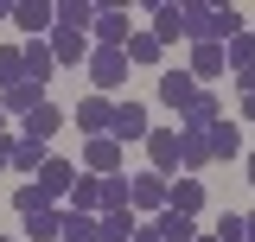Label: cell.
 Here are the masks:
<instances>
[{
    "label": "cell",
    "instance_id": "1",
    "mask_svg": "<svg viewBox=\"0 0 255 242\" xmlns=\"http://www.w3.org/2000/svg\"><path fill=\"white\" fill-rule=\"evenodd\" d=\"M90 83H96V96L122 90V83H128V51H109V45H96V51H90Z\"/></svg>",
    "mask_w": 255,
    "mask_h": 242
},
{
    "label": "cell",
    "instance_id": "2",
    "mask_svg": "<svg viewBox=\"0 0 255 242\" xmlns=\"http://www.w3.org/2000/svg\"><path fill=\"white\" fill-rule=\"evenodd\" d=\"M96 45H109V51H128V38H134V19H128V6H96Z\"/></svg>",
    "mask_w": 255,
    "mask_h": 242
},
{
    "label": "cell",
    "instance_id": "3",
    "mask_svg": "<svg viewBox=\"0 0 255 242\" xmlns=\"http://www.w3.org/2000/svg\"><path fill=\"white\" fill-rule=\"evenodd\" d=\"M109 127H115V102H109V96H83V102H77V134H83V140H102Z\"/></svg>",
    "mask_w": 255,
    "mask_h": 242
},
{
    "label": "cell",
    "instance_id": "4",
    "mask_svg": "<svg viewBox=\"0 0 255 242\" xmlns=\"http://www.w3.org/2000/svg\"><path fill=\"white\" fill-rule=\"evenodd\" d=\"M166 185L172 179H159V172H134L128 179V211L140 217V211H166Z\"/></svg>",
    "mask_w": 255,
    "mask_h": 242
},
{
    "label": "cell",
    "instance_id": "5",
    "mask_svg": "<svg viewBox=\"0 0 255 242\" xmlns=\"http://www.w3.org/2000/svg\"><path fill=\"white\" fill-rule=\"evenodd\" d=\"M90 32H77V26H51V58L64 64V70H77V64H90Z\"/></svg>",
    "mask_w": 255,
    "mask_h": 242
},
{
    "label": "cell",
    "instance_id": "6",
    "mask_svg": "<svg viewBox=\"0 0 255 242\" xmlns=\"http://www.w3.org/2000/svg\"><path fill=\"white\" fill-rule=\"evenodd\" d=\"M83 172H96V179H115V172H122V140H115V134L83 140Z\"/></svg>",
    "mask_w": 255,
    "mask_h": 242
},
{
    "label": "cell",
    "instance_id": "7",
    "mask_svg": "<svg viewBox=\"0 0 255 242\" xmlns=\"http://www.w3.org/2000/svg\"><path fill=\"white\" fill-rule=\"evenodd\" d=\"M109 134H115V140H140V147H147V134H153V121H147V102H115V127H109Z\"/></svg>",
    "mask_w": 255,
    "mask_h": 242
},
{
    "label": "cell",
    "instance_id": "8",
    "mask_svg": "<svg viewBox=\"0 0 255 242\" xmlns=\"http://www.w3.org/2000/svg\"><path fill=\"white\" fill-rule=\"evenodd\" d=\"M13 26L26 32V38H38V32L58 26V6L51 0H13Z\"/></svg>",
    "mask_w": 255,
    "mask_h": 242
},
{
    "label": "cell",
    "instance_id": "9",
    "mask_svg": "<svg viewBox=\"0 0 255 242\" xmlns=\"http://www.w3.org/2000/svg\"><path fill=\"white\" fill-rule=\"evenodd\" d=\"M147 159H153L159 179H172V166H179V127H153L147 134Z\"/></svg>",
    "mask_w": 255,
    "mask_h": 242
},
{
    "label": "cell",
    "instance_id": "10",
    "mask_svg": "<svg viewBox=\"0 0 255 242\" xmlns=\"http://www.w3.org/2000/svg\"><path fill=\"white\" fill-rule=\"evenodd\" d=\"M19 64H26V83H51V70H58L51 38H26V45H19Z\"/></svg>",
    "mask_w": 255,
    "mask_h": 242
},
{
    "label": "cell",
    "instance_id": "11",
    "mask_svg": "<svg viewBox=\"0 0 255 242\" xmlns=\"http://www.w3.org/2000/svg\"><path fill=\"white\" fill-rule=\"evenodd\" d=\"M32 185H38V191H45V198L58 204V198H70V185H77V166H70V159H45Z\"/></svg>",
    "mask_w": 255,
    "mask_h": 242
},
{
    "label": "cell",
    "instance_id": "12",
    "mask_svg": "<svg viewBox=\"0 0 255 242\" xmlns=\"http://www.w3.org/2000/svg\"><path fill=\"white\" fill-rule=\"evenodd\" d=\"M191 96H198V77H191V70H166V77H159V102H166V109H179V115H185Z\"/></svg>",
    "mask_w": 255,
    "mask_h": 242
},
{
    "label": "cell",
    "instance_id": "13",
    "mask_svg": "<svg viewBox=\"0 0 255 242\" xmlns=\"http://www.w3.org/2000/svg\"><path fill=\"white\" fill-rule=\"evenodd\" d=\"M166 211L198 217V211H204V179H172V185H166Z\"/></svg>",
    "mask_w": 255,
    "mask_h": 242
},
{
    "label": "cell",
    "instance_id": "14",
    "mask_svg": "<svg viewBox=\"0 0 255 242\" xmlns=\"http://www.w3.org/2000/svg\"><path fill=\"white\" fill-rule=\"evenodd\" d=\"M211 121H223V102H217L211 90H198V96H191V109L179 115V127H185V134H204Z\"/></svg>",
    "mask_w": 255,
    "mask_h": 242
},
{
    "label": "cell",
    "instance_id": "15",
    "mask_svg": "<svg viewBox=\"0 0 255 242\" xmlns=\"http://www.w3.org/2000/svg\"><path fill=\"white\" fill-rule=\"evenodd\" d=\"M159 38V45H172V38H185V0H179V6H172V0H159L153 6V26H147Z\"/></svg>",
    "mask_w": 255,
    "mask_h": 242
},
{
    "label": "cell",
    "instance_id": "16",
    "mask_svg": "<svg viewBox=\"0 0 255 242\" xmlns=\"http://www.w3.org/2000/svg\"><path fill=\"white\" fill-rule=\"evenodd\" d=\"M0 109L26 121L32 109H45V83H13V90H0Z\"/></svg>",
    "mask_w": 255,
    "mask_h": 242
},
{
    "label": "cell",
    "instance_id": "17",
    "mask_svg": "<svg viewBox=\"0 0 255 242\" xmlns=\"http://www.w3.org/2000/svg\"><path fill=\"white\" fill-rule=\"evenodd\" d=\"M204 140H211V159H243V134H236V121H211Z\"/></svg>",
    "mask_w": 255,
    "mask_h": 242
},
{
    "label": "cell",
    "instance_id": "18",
    "mask_svg": "<svg viewBox=\"0 0 255 242\" xmlns=\"http://www.w3.org/2000/svg\"><path fill=\"white\" fill-rule=\"evenodd\" d=\"M179 166H185V179H198V172L211 166V140H204V134H185V127H179Z\"/></svg>",
    "mask_w": 255,
    "mask_h": 242
},
{
    "label": "cell",
    "instance_id": "19",
    "mask_svg": "<svg viewBox=\"0 0 255 242\" xmlns=\"http://www.w3.org/2000/svg\"><path fill=\"white\" fill-rule=\"evenodd\" d=\"M134 230H140L134 211H102V217H96V242H128Z\"/></svg>",
    "mask_w": 255,
    "mask_h": 242
},
{
    "label": "cell",
    "instance_id": "20",
    "mask_svg": "<svg viewBox=\"0 0 255 242\" xmlns=\"http://www.w3.org/2000/svg\"><path fill=\"white\" fill-rule=\"evenodd\" d=\"M70 211L102 217V179H96V172H77V185H70Z\"/></svg>",
    "mask_w": 255,
    "mask_h": 242
},
{
    "label": "cell",
    "instance_id": "21",
    "mask_svg": "<svg viewBox=\"0 0 255 242\" xmlns=\"http://www.w3.org/2000/svg\"><path fill=\"white\" fill-rule=\"evenodd\" d=\"M191 77H198V90L223 77V45H191Z\"/></svg>",
    "mask_w": 255,
    "mask_h": 242
},
{
    "label": "cell",
    "instance_id": "22",
    "mask_svg": "<svg viewBox=\"0 0 255 242\" xmlns=\"http://www.w3.org/2000/svg\"><path fill=\"white\" fill-rule=\"evenodd\" d=\"M153 230H159V242H198V223H191V217H179V211H159Z\"/></svg>",
    "mask_w": 255,
    "mask_h": 242
},
{
    "label": "cell",
    "instance_id": "23",
    "mask_svg": "<svg viewBox=\"0 0 255 242\" xmlns=\"http://www.w3.org/2000/svg\"><path fill=\"white\" fill-rule=\"evenodd\" d=\"M45 159H51L45 140H26V134L13 140V172H32V179H38V166H45Z\"/></svg>",
    "mask_w": 255,
    "mask_h": 242
},
{
    "label": "cell",
    "instance_id": "24",
    "mask_svg": "<svg viewBox=\"0 0 255 242\" xmlns=\"http://www.w3.org/2000/svg\"><path fill=\"white\" fill-rule=\"evenodd\" d=\"M58 127H64V115H58V102H45V109H32V115H26V140H51Z\"/></svg>",
    "mask_w": 255,
    "mask_h": 242
},
{
    "label": "cell",
    "instance_id": "25",
    "mask_svg": "<svg viewBox=\"0 0 255 242\" xmlns=\"http://www.w3.org/2000/svg\"><path fill=\"white\" fill-rule=\"evenodd\" d=\"M58 26L90 32V26H96V6H90V0H58Z\"/></svg>",
    "mask_w": 255,
    "mask_h": 242
},
{
    "label": "cell",
    "instance_id": "26",
    "mask_svg": "<svg viewBox=\"0 0 255 242\" xmlns=\"http://www.w3.org/2000/svg\"><path fill=\"white\" fill-rule=\"evenodd\" d=\"M13 211H19V217H45V211H51V198H45V191L26 179L19 191H13Z\"/></svg>",
    "mask_w": 255,
    "mask_h": 242
},
{
    "label": "cell",
    "instance_id": "27",
    "mask_svg": "<svg viewBox=\"0 0 255 242\" xmlns=\"http://www.w3.org/2000/svg\"><path fill=\"white\" fill-rule=\"evenodd\" d=\"M26 236H32V242H58V236H64V211H45V217H26Z\"/></svg>",
    "mask_w": 255,
    "mask_h": 242
},
{
    "label": "cell",
    "instance_id": "28",
    "mask_svg": "<svg viewBox=\"0 0 255 242\" xmlns=\"http://www.w3.org/2000/svg\"><path fill=\"white\" fill-rule=\"evenodd\" d=\"M58 242H96V217L90 211H64V236Z\"/></svg>",
    "mask_w": 255,
    "mask_h": 242
},
{
    "label": "cell",
    "instance_id": "29",
    "mask_svg": "<svg viewBox=\"0 0 255 242\" xmlns=\"http://www.w3.org/2000/svg\"><path fill=\"white\" fill-rule=\"evenodd\" d=\"M159 51H166V45H159L153 32H134V38H128V64H159Z\"/></svg>",
    "mask_w": 255,
    "mask_h": 242
},
{
    "label": "cell",
    "instance_id": "30",
    "mask_svg": "<svg viewBox=\"0 0 255 242\" xmlns=\"http://www.w3.org/2000/svg\"><path fill=\"white\" fill-rule=\"evenodd\" d=\"M26 83V64H19V45H0V90Z\"/></svg>",
    "mask_w": 255,
    "mask_h": 242
},
{
    "label": "cell",
    "instance_id": "31",
    "mask_svg": "<svg viewBox=\"0 0 255 242\" xmlns=\"http://www.w3.org/2000/svg\"><path fill=\"white\" fill-rule=\"evenodd\" d=\"M102 211H128V179H102Z\"/></svg>",
    "mask_w": 255,
    "mask_h": 242
},
{
    "label": "cell",
    "instance_id": "32",
    "mask_svg": "<svg viewBox=\"0 0 255 242\" xmlns=\"http://www.w3.org/2000/svg\"><path fill=\"white\" fill-rule=\"evenodd\" d=\"M217 242H249V236H243V217H236V211H223V223H217Z\"/></svg>",
    "mask_w": 255,
    "mask_h": 242
},
{
    "label": "cell",
    "instance_id": "33",
    "mask_svg": "<svg viewBox=\"0 0 255 242\" xmlns=\"http://www.w3.org/2000/svg\"><path fill=\"white\" fill-rule=\"evenodd\" d=\"M236 90H243V96H255V64H249V70H236Z\"/></svg>",
    "mask_w": 255,
    "mask_h": 242
},
{
    "label": "cell",
    "instance_id": "34",
    "mask_svg": "<svg viewBox=\"0 0 255 242\" xmlns=\"http://www.w3.org/2000/svg\"><path fill=\"white\" fill-rule=\"evenodd\" d=\"M128 242H159V230H153V223H140V230H134Z\"/></svg>",
    "mask_w": 255,
    "mask_h": 242
},
{
    "label": "cell",
    "instance_id": "35",
    "mask_svg": "<svg viewBox=\"0 0 255 242\" xmlns=\"http://www.w3.org/2000/svg\"><path fill=\"white\" fill-rule=\"evenodd\" d=\"M0 166H13V140H0Z\"/></svg>",
    "mask_w": 255,
    "mask_h": 242
},
{
    "label": "cell",
    "instance_id": "36",
    "mask_svg": "<svg viewBox=\"0 0 255 242\" xmlns=\"http://www.w3.org/2000/svg\"><path fill=\"white\" fill-rule=\"evenodd\" d=\"M243 121H255V96H243Z\"/></svg>",
    "mask_w": 255,
    "mask_h": 242
},
{
    "label": "cell",
    "instance_id": "37",
    "mask_svg": "<svg viewBox=\"0 0 255 242\" xmlns=\"http://www.w3.org/2000/svg\"><path fill=\"white\" fill-rule=\"evenodd\" d=\"M243 236H249V242H255V211H249V217H243Z\"/></svg>",
    "mask_w": 255,
    "mask_h": 242
},
{
    "label": "cell",
    "instance_id": "38",
    "mask_svg": "<svg viewBox=\"0 0 255 242\" xmlns=\"http://www.w3.org/2000/svg\"><path fill=\"white\" fill-rule=\"evenodd\" d=\"M0 19H13V0H0Z\"/></svg>",
    "mask_w": 255,
    "mask_h": 242
},
{
    "label": "cell",
    "instance_id": "39",
    "mask_svg": "<svg viewBox=\"0 0 255 242\" xmlns=\"http://www.w3.org/2000/svg\"><path fill=\"white\" fill-rule=\"evenodd\" d=\"M0 140H6V109H0Z\"/></svg>",
    "mask_w": 255,
    "mask_h": 242
},
{
    "label": "cell",
    "instance_id": "40",
    "mask_svg": "<svg viewBox=\"0 0 255 242\" xmlns=\"http://www.w3.org/2000/svg\"><path fill=\"white\" fill-rule=\"evenodd\" d=\"M249 185H255V153H249Z\"/></svg>",
    "mask_w": 255,
    "mask_h": 242
},
{
    "label": "cell",
    "instance_id": "41",
    "mask_svg": "<svg viewBox=\"0 0 255 242\" xmlns=\"http://www.w3.org/2000/svg\"><path fill=\"white\" fill-rule=\"evenodd\" d=\"M198 242H217V236H198Z\"/></svg>",
    "mask_w": 255,
    "mask_h": 242
},
{
    "label": "cell",
    "instance_id": "42",
    "mask_svg": "<svg viewBox=\"0 0 255 242\" xmlns=\"http://www.w3.org/2000/svg\"><path fill=\"white\" fill-rule=\"evenodd\" d=\"M0 242H13V236H0Z\"/></svg>",
    "mask_w": 255,
    "mask_h": 242
},
{
    "label": "cell",
    "instance_id": "43",
    "mask_svg": "<svg viewBox=\"0 0 255 242\" xmlns=\"http://www.w3.org/2000/svg\"><path fill=\"white\" fill-rule=\"evenodd\" d=\"M249 32H255V26H249Z\"/></svg>",
    "mask_w": 255,
    "mask_h": 242
}]
</instances>
